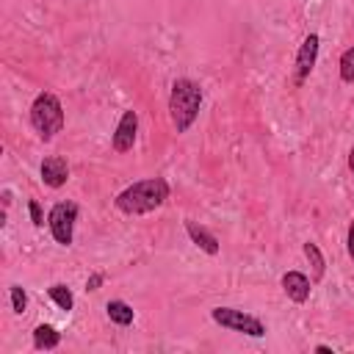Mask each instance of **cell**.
I'll return each instance as SVG.
<instances>
[{
	"mask_svg": "<svg viewBox=\"0 0 354 354\" xmlns=\"http://www.w3.org/2000/svg\"><path fill=\"white\" fill-rule=\"evenodd\" d=\"M166 199H169V183L163 177H147V180H138V183L127 185L124 191H119L113 196V205H116V210H122L127 216H144V213L158 210Z\"/></svg>",
	"mask_w": 354,
	"mask_h": 354,
	"instance_id": "1",
	"label": "cell"
},
{
	"mask_svg": "<svg viewBox=\"0 0 354 354\" xmlns=\"http://www.w3.org/2000/svg\"><path fill=\"white\" fill-rule=\"evenodd\" d=\"M202 108V86L191 77H177L171 83V94H169V116L177 133H185Z\"/></svg>",
	"mask_w": 354,
	"mask_h": 354,
	"instance_id": "2",
	"label": "cell"
},
{
	"mask_svg": "<svg viewBox=\"0 0 354 354\" xmlns=\"http://www.w3.org/2000/svg\"><path fill=\"white\" fill-rule=\"evenodd\" d=\"M30 124L39 133L41 141H50V138H55V133H61V127H64V105L53 91L36 94V100L30 105Z\"/></svg>",
	"mask_w": 354,
	"mask_h": 354,
	"instance_id": "3",
	"label": "cell"
},
{
	"mask_svg": "<svg viewBox=\"0 0 354 354\" xmlns=\"http://www.w3.org/2000/svg\"><path fill=\"white\" fill-rule=\"evenodd\" d=\"M210 318L218 326L230 329V332H241V335H249V337H263L266 335V324L257 315H249V313L235 310V307H213Z\"/></svg>",
	"mask_w": 354,
	"mask_h": 354,
	"instance_id": "4",
	"label": "cell"
},
{
	"mask_svg": "<svg viewBox=\"0 0 354 354\" xmlns=\"http://www.w3.org/2000/svg\"><path fill=\"white\" fill-rule=\"evenodd\" d=\"M75 221H77V205L75 202H55L47 213V227L50 235L55 238L58 246H72L75 238Z\"/></svg>",
	"mask_w": 354,
	"mask_h": 354,
	"instance_id": "5",
	"label": "cell"
},
{
	"mask_svg": "<svg viewBox=\"0 0 354 354\" xmlns=\"http://www.w3.org/2000/svg\"><path fill=\"white\" fill-rule=\"evenodd\" d=\"M318 47H321L318 33H307L304 41L299 44L296 64H293V80H296V86H301V83L310 77V72H313V66H315V61H318Z\"/></svg>",
	"mask_w": 354,
	"mask_h": 354,
	"instance_id": "6",
	"label": "cell"
},
{
	"mask_svg": "<svg viewBox=\"0 0 354 354\" xmlns=\"http://www.w3.org/2000/svg\"><path fill=\"white\" fill-rule=\"evenodd\" d=\"M136 133H138V113L136 111H124L113 136H111V147L116 152H130L136 144Z\"/></svg>",
	"mask_w": 354,
	"mask_h": 354,
	"instance_id": "7",
	"label": "cell"
},
{
	"mask_svg": "<svg viewBox=\"0 0 354 354\" xmlns=\"http://www.w3.org/2000/svg\"><path fill=\"white\" fill-rule=\"evenodd\" d=\"M282 290L288 293V299H290V301L304 304V301L310 299L313 282H310V277H307V274H301V271H285V274H282Z\"/></svg>",
	"mask_w": 354,
	"mask_h": 354,
	"instance_id": "8",
	"label": "cell"
},
{
	"mask_svg": "<svg viewBox=\"0 0 354 354\" xmlns=\"http://www.w3.org/2000/svg\"><path fill=\"white\" fill-rule=\"evenodd\" d=\"M69 180V166L64 158L58 155H50L41 160V183L50 185V188H61L64 183Z\"/></svg>",
	"mask_w": 354,
	"mask_h": 354,
	"instance_id": "9",
	"label": "cell"
},
{
	"mask_svg": "<svg viewBox=\"0 0 354 354\" xmlns=\"http://www.w3.org/2000/svg\"><path fill=\"white\" fill-rule=\"evenodd\" d=\"M185 232H188V238L205 252V254H218V238L207 230V227H202V224H196V221H185Z\"/></svg>",
	"mask_w": 354,
	"mask_h": 354,
	"instance_id": "10",
	"label": "cell"
},
{
	"mask_svg": "<svg viewBox=\"0 0 354 354\" xmlns=\"http://www.w3.org/2000/svg\"><path fill=\"white\" fill-rule=\"evenodd\" d=\"M105 313H108V318H111L113 324H119V326H130V324L136 321V310H133L127 301H122V299H111V301L105 304Z\"/></svg>",
	"mask_w": 354,
	"mask_h": 354,
	"instance_id": "11",
	"label": "cell"
},
{
	"mask_svg": "<svg viewBox=\"0 0 354 354\" xmlns=\"http://www.w3.org/2000/svg\"><path fill=\"white\" fill-rule=\"evenodd\" d=\"M61 343V332L55 329V326H50V324H39L36 329H33V348H39V351H50V348H55Z\"/></svg>",
	"mask_w": 354,
	"mask_h": 354,
	"instance_id": "12",
	"label": "cell"
},
{
	"mask_svg": "<svg viewBox=\"0 0 354 354\" xmlns=\"http://www.w3.org/2000/svg\"><path fill=\"white\" fill-rule=\"evenodd\" d=\"M304 257L310 260V266H313V279L318 282V279H324V271H326V260H324V254H321V249L313 243V241H307L304 246Z\"/></svg>",
	"mask_w": 354,
	"mask_h": 354,
	"instance_id": "13",
	"label": "cell"
},
{
	"mask_svg": "<svg viewBox=\"0 0 354 354\" xmlns=\"http://www.w3.org/2000/svg\"><path fill=\"white\" fill-rule=\"evenodd\" d=\"M47 296L64 310V313H69L72 307H75V296H72V290L64 285V282H55V285H50L47 288Z\"/></svg>",
	"mask_w": 354,
	"mask_h": 354,
	"instance_id": "14",
	"label": "cell"
},
{
	"mask_svg": "<svg viewBox=\"0 0 354 354\" xmlns=\"http://www.w3.org/2000/svg\"><path fill=\"white\" fill-rule=\"evenodd\" d=\"M340 80L343 83H354V47H348L340 55Z\"/></svg>",
	"mask_w": 354,
	"mask_h": 354,
	"instance_id": "15",
	"label": "cell"
},
{
	"mask_svg": "<svg viewBox=\"0 0 354 354\" xmlns=\"http://www.w3.org/2000/svg\"><path fill=\"white\" fill-rule=\"evenodd\" d=\"M8 293H11V310L22 315V313L28 310V293L22 290V285H11Z\"/></svg>",
	"mask_w": 354,
	"mask_h": 354,
	"instance_id": "16",
	"label": "cell"
},
{
	"mask_svg": "<svg viewBox=\"0 0 354 354\" xmlns=\"http://www.w3.org/2000/svg\"><path fill=\"white\" fill-rule=\"evenodd\" d=\"M28 213H30L33 227H44V216H41V207H39V202H36V199H30V202H28Z\"/></svg>",
	"mask_w": 354,
	"mask_h": 354,
	"instance_id": "17",
	"label": "cell"
},
{
	"mask_svg": "<svg viewBox=\"0 0 354 354\" xmlns=\"http://www.w3.org/2000/svg\"><path fill=\"white\" fill-rule=\"evenodd\" d=\"M102 282H105V274H100V271H97V274H91V277L86 279V290H100V285H102Z\"/></svg>",
	"mask_w": 354,
	"mask_h": 354,
	"instance_id": "18",
	"label": "cell"
},
{
	"mask_svg": "<svg viewBox=\"0 0 354 354\" xmlns=\"http://www.w3.org/2000/svg\"><path fill=\"white\" fill-rule=\"evenodd\" d=\"M346 249H348V257L354 260V218L348 224V232H346Z\"/></svg>",
	"mask_w": 354,
	"mask_h": 354,
	"instance_id": "19",
	"label": "cell"
},
{
	"mask_svg": "<svg viewBox=\"0 0 354 354\" xmlns=\"http://www.w3.org/2000/svg\"><path fill=\"white\" fill-rule=\"evenodd\" d=\"M315 351H318V354H332V346H324V343H321V346H315Z\"/></svg>",
	"mask_w": 354,
	"mask_h": 354,
	"instance_id": "20",
	"label": "cell"
},
{
	"mask_svg": "<svg viewBox=\"0 0 354 354\" xmlns=\"http://www.w3.org/2000/svg\"><path fill=\"white\" fill-rule=\"evenodd\" d=\"M348 169H351V174H354V147H351V152H348Z\"/></svg>",
	"mask_w": 354,
	"mask_h": 354,
	"instance_id": "21",
	"label": "cell"
}]
</instances>
